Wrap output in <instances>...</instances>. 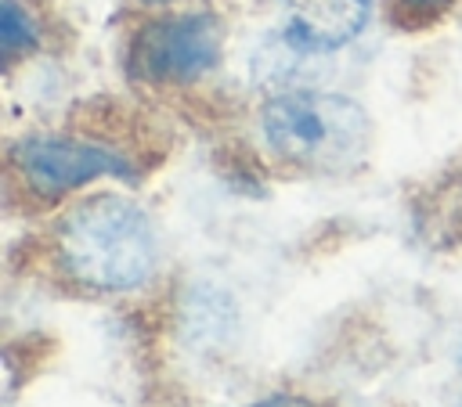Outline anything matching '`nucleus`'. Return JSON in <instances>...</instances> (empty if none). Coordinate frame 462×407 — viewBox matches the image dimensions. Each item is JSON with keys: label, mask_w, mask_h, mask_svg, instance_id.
<instances>
[{"label": "nucleus", "mask_w": 462, "mask_h": 407, "mask_svg": "<svg viewBox=\"0 0 462 407\" xmlns=\"http://www.w3.org/2000/svg\"><path fill=\"white\" fill-rule=\"evenodd\" d=\"M61 267L90 288L123 292L152 277L159 245L152 220L119 194L79 202L58 227Z\"/></svg>", "instance_id": "obj_1"}, {"label": "nucleus", "mask_w": 462, "mask_h": 407, "mask_svg": "<svg viewBox=\"0 0 462 407\" xmlns=\"http://www.w3.org/2000/svg\"><path fill=\"white\" fill-rule=\"evenodd\" d=\"M271 151L307 173H346L365 162L372 122L365 108L343 94L285 90L260 112Z\"/></svg>", "instance_id": "obj_2"}, {"label": "nucleus", "mask_w": 462, "mask_h": 407, "mask_svg": "<svg viewBox=\"0 0 462 407\" xmlns=\"http://www.w3.org/2000/svg\"><path fill=\"white\" fill-rule=\"evenodd\" d=\"M220 58V22L213 14H170L144 25L130 47V72L148 83H191Z\"/></svg>", "instance_id": "obj_3"}, {"label": "nucleus", "mask_w": 462, "mask_h": 407, "mask_svg": "<svg viewBox=\"0 0 462 407\" xmlns=\"http://www.w3.org/2000/svg\"><path fill=\"white\" fill-rule=\"evenodd\" d=\"M14 166L25 184L47 198L83 187L97 176H130L126 162L116 151L69 137H25L22 144H14Z\"/></svg>", "instance_id": "obj_4"}, {"label": "nucleus", "mask_w": 462, "mask_h": 407, "mask_svg": "<svg viewBox=\"0 0 462 407\" xmlns=\"http://www.w3.org/2000/svg\"><path fill=\"white\" fill-rule=\"evenodd\" d=\"M282 43L296 54H325L346 47L372 14V0H274Z\"/></svg>", "instance_id": "obj_5"}, {"label": "nucleus", "mask_w": 462, "mask_h": 407, "mask_svg": "<svg viewBox=\"0 0 462 407\" xmlns=\"http://www.w3.org/2000/svg\"><path fill=\"white\" fill-rule=\"evenodd\" d=\"M0 43H4V54L14 58L22 50H29L36 43V29H32V18L29 11H22L18 0H4V18H0Z\"/></svg>", "instance_id": "obj_6"}, {"label": "nucleus", "mask_w": 462, "mask_h": 407, "mask_svg": "<svg viewBox=\"0 0 462 407\" xmlns=\"http://www.w3.org/2000/svg\"><path fill=\"white\" fill-rule=\"evenodd\" d=\"M448 4H451V0H401V7H404L411 18H419V22L437 18V14H440Z\"/></svg>", "instance_id": "obj_7"}, {"label": "nucleus", "mask_w": 462, "mask_h": 407, "mask_svg": "<svg viewBox=\"0 0 462 407\" xmlns=\"http://www.w3.org/2000/svg\"><path fill=\"white\" fill-rule=\"evenodd\" d=\"M249 407H318V403L307 396H296V393H278V396H267V400L249 403Z\"/></svg>", "instance_id": "obj_8"}, {"label": "nucleus", "mask_w": 462, "mask_h": 407, "mask_svg": "<svg viewBox=\"0 0 462 407\" xmlns=\"http://www.w3.org/2000/svg\"><path fill=\"white\" fill-rule=\"evenodd\" d=\"M148 4H166V0H148Z\"/></svg>", "instance_id": "obj_9"}]
</instances>
